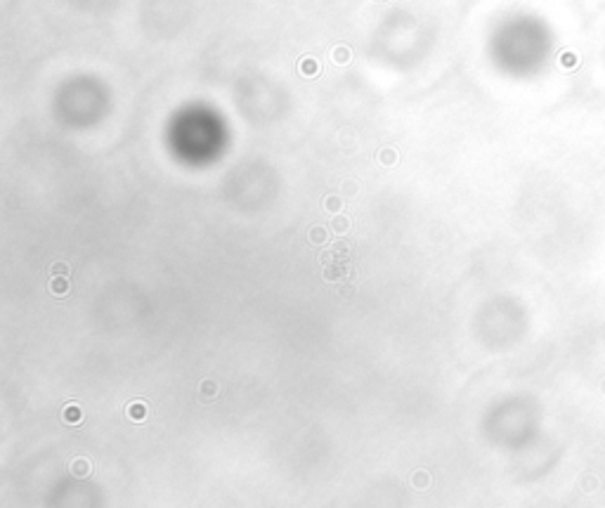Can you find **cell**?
I'll list each match as a JSON object with an SVG mask.
<instances>
[{"label":"cell","mask_w":605,"mask_h":508,"mask_svg":"<svg viewBox=\"0 0 605 508\" xmlns=\"http://www.w3.org/2000/svg\"><path fill=\"white\" fill-rule=\"evenodd\" d=\"M352 277V269L345 263H333L329 267H324V279L326 281H338V279H348Z\"/></svg>","instance_id":"1"},{"label":"cell","mask_w":605,"mask_h":508,"mask_svg":"<svg viewBox=\"0 0 605 508\" xmlns=\"http://www.w3.org/2000/svg\"><path fill=\"white\" fill-rule=\"evenodd\" d=\"M62 419H64V423H69V426H78L83 421V409L78 407V404H66L64 411H62Z\"/></svg>","instance_id":"2"},{"label":"cell","mask_w":605,"mask_h":508,"mask_svg":"<svg viewBox=\"0 0 605 508\" xmlns=\"http://www.w3.org/2000/svg\"><path fill=\"white\" fill-rule=\"evenodd\" d=\"M128 419H133V421H145L147 419V402H142V400H135V402H130L128 404Z\"/></svg>","instance_id":"3"},{"label":"cell","mask_w":605,"mask_h":508,"mask_svg":"<svg viewBox=\"0 0 605 508\" xmlns=\"http://www.w3.org/2000/svg\"><path fill=\"white\" fill-rule=\"evenodd\" d=\"M50 291H52V296H57V298H64L66 293H69V279H66V277H52Z\"/></svg>","instance_id":"4"},{"label":"cell","mask_w":605,"mask_h":508,"mask_svg":"<svg viewBox=\"0 0 605 508\" xmlns=\"http://www.w3.org/2000/svg\"><path fill=\"white\" fill-rule=\"evenodd\" d=\"M201 400H213L218 395V386L216 380H201Z\"/></svg>","instance_id":"5"},{"label":"cell","mask_w":605,"mask_h":508,"mask_svg":"<svg viewBox=\"0 0 605 508\" xmlns=\"http://www.w3.org/2000/svg\"><path fill=\"white\" fill-rule=\"evenodd\" d=\"M71 473L78 475V478L87 475L90 473V461H87V459H76V461L71 463Z\"/></svg>","instance_id":"6"},{"label":"cell","mask_w":605,"mask_h":508,"mask_svg":"<svg viewBox=\"0 0 605 508\" xmlns=\"http://www.w3.org/2000/svg\"><path fill=\"white\" fill-rule=\"evenodd\" d=\"M333 62H336V64H348L350 62V47L348 45L333 47Z\"/></svg>","instance_id":"7"},{"label":"cell","mask_w":605,"mask_h":508,"mask_svg":"<svg viewBox=\"0 0 605 508\" xmlns=\"http://www.w3.org/2000/svg\"><path fill=\"white\" fill-rule=\"evenodd\" d=\"M378 161H381L383 166L397 164V152H395V149H390V147H385V149H381V152H378Z\"/></svg>","instance_id":"8"},{"label":"cell","mask_w":605,"mask_h":508,"mask_svg":"<svg viewBox=\"0 0 605 508\" xmlns=\"http://www.w3.org/2000/svg\"><path fill=\"white\" fill-rule=\"evenodd\" d=\"M324 208L329 210V213H341V208H343V199L336 196V194H331V196H326L324 199Z\"/></svg>","instance_id":"9"},{"label":"cell","mask_w":605,"mask_h":508,"mask_svg":"<svg viewBox=\"0 0 605 508\" xmlns=\"http://www.w3.org/2000/svg\"><path fill=\"white\" fill-rule=\"evenodd\" d=\"M333 253H336L341 260H345V258L352 253V244H350V241H343V239L336 241V244H333Z\"/></svg>","instance_id":"10"},{"label":"cell","mask_w":605,"mask_h":508,"mask_svg":"<svg viewBox=\"0 0 605 508\" xmlns=\"http://www.w3.org/2000/svg\"><path fill=\"white\" fill-rule=\"evenodd\" d=\"M317 71H319V66H317L314 59H302L300 62V74H305V76H314Z\"/></svg>","instance_id":"11"},{"label":"cell","mask_w":605,"mask_h":508,"mask_svg":"<svg viewBox=\"0 0 605 508\" xmlns=\"http://www.w3.org/2000/svg\"><path fill=\"white\" fill-rule=\"evenodd\" d=\"M331 227L336 229L338 234H343V232H348V229H350V220L345 215H336V217H333V222H331Z\"/></svg>","instance_id":"12"},{"label":"cell","mask_w":605,"mask_h":508,"mask_svg":"<svg viewBox=\"0 0 605 508\" xmlns=\"http://www.w3.org/2000/svg\"><path fill=\"white\" fill-rule=\"evenodd\" d=\"M310 241H312V244H324V241H326V229L319 227V225H317V227H312V229H310Z\"/></svg>","instance_id":"13"},{"label":"cell","mask_w":605,"mask_h":508,"mask_svg":"<svg viewBox=\"0 0 605 508\" xmlns=\"http://www.w3.org/2000/svg\"><path fill=\"white\" fill-rule=\"evenodd\" d=\"M50 272H52L55 277H66L69 275V265L66 263H55L52 267H50Z\"/></svg>","instance_id":"14"},{"label":"cell","mask_w":605,"mask_h":508,"mask_svg":"<svg viewBox=\"0 0 605 508\" xmlns=\"http://www.w3.org/2000/svg\"><path fill=\"white\" fill-rule=\"evenodd\" d=\"M560 64H563V66H575V55L563 52V55H560Z\"/></svg>","instance_id":"15"},{"label":"cell","mask_w":605,"mask_h":508,"mask_svg":"<svg viewBox=\"0 0 605 508\" xmlns=\"http://www.w3.org/2000/svg\"><path fill=\"white\" fill-rule=\"evenodd\" d=\"M425 482H428V475H425V473L414 475V485H416V487H425Z\"/></svg>","instance_id":"16"},{"label":"cell","mask_w":605,"mask_h":508,"mask_svg":"<svg viewBox=\"0 0 605 508\" xmlns=\"http://www.w3.org/2000/svg\"><path fill=\"white\" fill-rule=\"evenodd\" d=\"M355 182H345V194H355Z\"/></svg>","instance_id":"17"}]
</instances>
